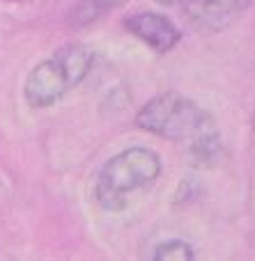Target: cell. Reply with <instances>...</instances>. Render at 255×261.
<instances>
[{"mask_svg": "<svg viewBox=\"0 0 255 261\" xmlns=\"http://www.w3.org/2000/svg\"><path fill=\"white\" fill-rule=\"evenodd\" d=\"M154 261H193L196 252L184 241H166L154 250Z\"/></svg>", "mask_w": 255, "mask_h": 261, "instance_id": "cell-6", "label": "cell"}, {"mask_svg": "<svg viewBox=\"0 0 255 261\" xmlns=\"http://www.w3.org/2000/svg\"><path fill=\"white\" fill-rule=\"evenodd\" d=\"M95 55L85 44H64L49 60L30 69L23 85V96L32 108L58 103L72 87L85 81Z\"/></svg>", "mask_w": 255, "mask_h": 261, "instance_id": "cell-2", "label": "cell"}, {"mask_svg": "<svg viewBox=\"0 0 255 261\" xmlns=\"http://www.w3.org/2000/svg\"><path fill=\"white\" fill-rule=\"evenodd\" d=\"M159 172L161 161L152 149H124L101 167L95 186V197L106 211H122L129 202V193L152 184Z\"/></svg>", "mask_w": 255, "mask_h": 261, "instance_id": "cell-3", "label": "cell"}, {"mask_svg": "<svg viewBox=\"0 0 255 261\" xmlns=\"http://www.w3.org/2000/svg\"><path fill=\"white\" fill-rule=\"evenodd\" d=\"M189 21L198 30H223L242 16L251 0H179Z\"/></svg>", "mask_w": 255, "mask_h": 261, "instance_id": "cell-4", "label": "cell"}, {"mask_svg": "<svg viewBox=\"0 0 255 261\" xmlns=\"http://www.w3.org/2000/svg\"><path fill=\"white\" fill-rule=\"evenodd\" d=\"M124 28L131 35H136L141 41H145L150 48H154L156 53L173 50L177 46L179 37H182L170 18H166L164 14H156V12L133 14V16H129L124 21Z\"/></svg>", "mask_w": 255, "mask_h": 261, "instance_id": "cell-5", "label": "cell"}, {"mask_svg": "<svg viewBox=\"0 0 255 261\" xmlns=\"http://www.w3.org/2000/svg\"><path fill=\"white\" fill-rule=\"evenodd\" d=\"M253 128H255V110H253Z\"/></svg>", "mask_w": 255, "mask_h": 261, "instance_id": "cell-9", "label": "cell"}, {"mask_svg": "<svg viewBox=\"0 0 255 261\" xmlns=\"http://www.w3.org/2000/svg\"><path fill=\"white\" fill-rule=\"evenodd\" d=\"M159 5H175V3H179V0H156Z\"/></svg>", "mask_w": 255, "mask_h": 261, "instance_id": "cell-8", "label": "cell"}, {"mask_svg": "<svg viewBox=\"0 0 255 261\" xmlns=\"http://www.w3.org/2000/svg\"><path fill=\"white\" fill-rule=\"evenodd\" d=\"M138 128L173 142H187L193 165H214L221 153L216 124L200 106L175 92L154 96L136 115Z\"/></svg>", "mask_w": 255, "mask_h": 261, "instance_id": "cell-1", "label": "cell"}, {"mask_svg": "<svg viewBox=\"0 0 255 261\" xmlns=\"http://www.w3.org/2000/svg\"><path fill=\"white\" fill-rule=\"evenodd\" d=\"M90 3V7L95 9L97 14H104V12H108V9H115V7H120V5H124L127 0H87Z\"/></svg>", "mask_w": 255, "mask_h": 261, "instance_id": "cell-7", "label": "cell"}]
</instances>
